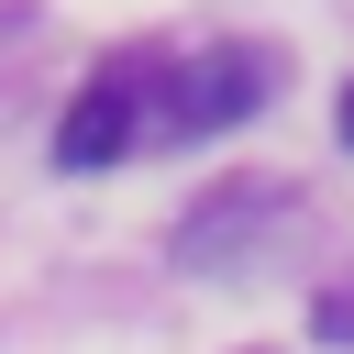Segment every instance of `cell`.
Segmentation results:
<instances>
[{"instance_id": "277c9868", "label": "cell", "mask_w": 354, "mask_h": 354, "mask_svg": "<svg viewBox=\"0 0 354 354\" xmlns=\"http://www.w3.org/2000/svg\"><path fill=\"white\" fill-rule=\"evenodd\" d=\"M310 321H321V343H354V288H332V299H321Z\"/></svg>"}, {"instance_id": "6da1fadb", "label": "cell", "mask_w": 354, "mask_h": 354, "mask_svg": "<svg viewBox=\"0 0 354 354\" xmlns=\"http://www.w3.org/2000/svg\"><path fill=\"white\" fill-rule=\"evenodd\" d=\"M266 100H277V55H266V44H210V55L166 88V133L199 144V133H232L243 111H266Z\"/></svg>"}, {"instance_id": "5b68a950", "label": "cell", "mask_w": 354, "mask_h": 354, "mask_svg": "<svg viewBox=\"0 0 354 354\" xmlns=\"http://www.w3.org/2000/svg\"><path fill=\"white\" fill-rule=\"evenodd\" d=\"M343 144H354V88H343Z\"/></svg>"}, {"instance_id": "3957f363", "label": "cell", "mask_w": 354, "mask_h": 354, "mask_svg": "<svg viewBox=\"0 0 354 354\" xmlns=\"http://www.w3.org/2000/svg\"><path fill=\"white\" fill-rule=\"evenodd\" d=\"M122 144H133V88H88V100H66V122H55V166H66V177L111 166Z\"/></svg>"}, {"instance_id": "7a4b0ae2", "label": "cell", "mask_w": 354, "mask_h": 354, "mask_svg": "<svg viewBox=\"0 0 354 354\" xmlns=\"http://www.w3.org/2000/svg\"><path fill=\"white\" fill-rule=\"evenodd\" d=\"M266 221H288V188H210L177 221V266H232V243L266 232Z\"/></svg>"}]
</instances>
